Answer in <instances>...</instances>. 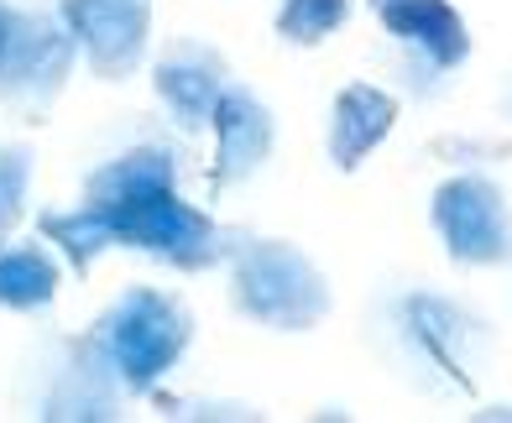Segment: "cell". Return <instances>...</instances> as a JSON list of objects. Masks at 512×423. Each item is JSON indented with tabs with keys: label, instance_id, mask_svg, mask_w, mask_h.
Returning <instances> with one entry per match:
<instances>
[{
	"label": "cell",
	"instance_id": "6da1fadb",
	"mask_svg": "<svg viewBox=\"0 0 512 423\" xmlns=\"http://www.w3.org/2000/svg\"><path fill=\"white\" fill-rule=\"evenodd\" d=\"M37 235L48 246L68 256L74 272H89L110 246L142 251L152 262H168L173 272H209L230 262V251L246 230H230L215 215L194 209L178 194H157L142 204H121V209H100V204H74V209H42Z\"/></svg>",
	"mask_w": 512,
	"mask_h": 423
},
{
	"label": "cell",
	"instance_id": "7a4b0ae2",
	"mask_svg": "<svg viewBox=\"0 0 512 423\" xmlns=\"http://www.w3.org/2000/svg\"><path fill=\"white\" fill-rule=\"evenodd\" d=\"M230 309L277 335H309L314 324L330 319L335 293L330 277L293 241L241 235L230 251Z\"/></svg>",
	"mask_w": 512,
	"mask_h": 423
},
{
	"label": "cell",
	"instance_id": "3957f363",
	"mask_svg": "<svg viewBox=\"0 0 512 423\" xmlns=\"http://www.w3.org/2000/svg\"><path fill=\"white\" fill-rule=\"evenodd\" d=\"M95 350L105 356V366L115 371L126 397H147L162 376H168L183 350L194 340V314L183 309L178 293H162V288H126L110 309L84 329Z\"/></svg>",
	"mask_w": 512,
	"mask_h": 423
},
{
	"label": "cell",
	"instance_id": "277c9868",
	"mask_svg": "<svg viewBox=\"0 0 512 423\" xmlns=\"http://www.w3.org/2000/svg\"><path fill=\"white\" fill-rule=\"evenodd\" d=\"M21 408L32 418H121L126 392L89 335H53L27 366Z\"/></svg>",
	"mask_w": 512,
	"mask_h": 423
},
{
	"label": "cell",
	"instance_id": "5b68a950",
	"mask_svg": "<svg viewBox=\"0 0 512 423\" xmlns=\"http://www.w3.org/2000/svg\"><path fill=\"white\" fill-rule=\"evenodd\" d=\"M74 58L79 42L58 11L21 6L6 47H0V100L16 110H48L74 74Z\"/></svg>",
	"mask_w": 512,
	"mask_h": 423
},
{
	"label": "cell",
	"instance_id": "8992f818",
	"mask_svg": "<svg viewBox=\"0 0 512 423\" xmlns=\"http://www.w3.org/2000/svg\"><path fill=\"white\" fill-rule=\"evenodd\" d=\"M429 220L439 230V241H445L450 262H460V267L512 262V209L492 178H481V173L445 178L434 188Z\"/></svg>",
	"mask_w": 512,
	"mask_h": 423
},
{
	"label": "cell",
	"instance_id": "52a82bcc",
	"mask_svg": "<svg viewBox=\"0 0 512 423\" xmlns=\"http://www.w3.org/2000/svg\"><path fill=\"white\" fill-rule=\"evenodd\" d=\"M392 340H398L408 366L439 371L445 387L476 392L471 382V350H481L486 324L476 314H465L460 303L434 298V293H408L392 303Z\"/></svg>",
	"mask_w": 512,
	"mask_h": 423
},
{
	"label": "cell",
	"instance_id": "ba28073f",
	"mask_svg": "<svg viewBox=\"0 0 512 423\" xmlns=\"http://www.w3.org/2000/svg\"><path fill=\"white\" fill-rule=\"evenodd\" d=\"M58 16L74 32L95 79L115 84L142 68L147 32H152V0H58Z\"/></svg>",
	"mask_w": 512,
	"mask_h": 423
},
{
	"label": "cell",
	"instance_id": "9c48e42d",
	"mask_svg": "<svg viewBox=\"0 0 512 423\" xmlns=\"http://www.w3.org/2000/svg\"><path fill=\"white\" fill-rule=\"evenodd\" d=\"M225 84H230L225 53L199 42V37H178L152 68V89H157L162 110H168V121L189 136L215 121V105H220Z\"/></svg>",
	"mask_w": 512,
	"mask_h": 423
},
{
	"label": "cell",
	"instance_id": "30bf717a",
	"mask_svg": "<svg viewBox=\"0 0 512 423\" xmlns=\"http://www.w3.org/2000/svg\"><path fill=\"white\" fill-rule=\"evenodd\" d=\"M215 162H209V194H225L246 178H256L272 157V141H277V126H272V110L262 105V94H251L246 84L230 79L220 105H215Z\"/></svg>",
	"mask_w": 512,
	"mask_h": 423
},
{
	"label": "cell",
	"instance_id": "8fae6325",
	"mask_svg": "<svg viewBox=\"0 0 512 423\" xmlns=\"http://www.w3.org/2000/svg\"><path fill=\"white\" fill-rule=\"evenodd\" d=\"M183 173V152L162 136H136L126 147H115L84 173V204L100 209H121V204H142L157 194H173Z\"/></svg>",
	"mask_w": 512,
	"mask_h": 423
},
{
	"label": "cell",
	"instance_id": "7c38bea8",
	"mask_svg": "<svg viewBox=\"0 0 512 423\" xmlns=\"http://www.w3.org/2000/svg\"><path fill=\"white\" fill-rule=\"evenodd\" d=\"M366 6L408 53L424 58L429 74H450L471 58V32L450 0H366Z\"/></svg>",
	"mask_w": 512,
	"mask_h": 423
},
{
	"label": "cell",
	"instance_id": "4fadbf2b",
	"mask_svg": "<svg viewBox=\"0 0 512 423\" xmlns=\"http://www.w3.org/2000/svg\"><path fill=\"white\" fill-rule=\"evenodd\" d=\"M398 126V100L377 84H345L340 100L330 110V131H324V147L340 173H356L366 152H377L387 131Z\"/></svg>",
	"mask_w": 512,
	"mask_h": 423
},
{
	"label": "cell",
	"instance_id": "5bb4252c",
	"mask_svg": "<svg viewBox=\"0 0 512 423\" xmlns=\"http://www.w3.org/2000/svg\"><path fill=\"white\" fill-rule=\"evenodd\" d=\"M58 282H63V267H58V256L42 235L37 241H6L0 246V309L42 314L58 298Z\"/></svg>",
	"mask_w": 512,
	"mask_h": 423
},
{
	"label": "cell",
	"instance_id": "9a60e30c",
	"mask_svg": "<svg viewBox=\"0 0 512 423\" xmlns=\"http://www.w3.org/2000/svg\"><path fill=\"white\" fill-rule=\"evenodd\" d=\"M351 0H277V37L293 47H319L335 27H345Z\"/></svg>",
	"mask_w": 512,
	"mask_h": 423
},
{
	"label": "cell",
	"instance_id": "2e32d148",
	"mask_svg": "<svg viewBox=\"0 0 512 423\" xmlns=\"http://www.w3.org/2000/svg\"><path fill=\"white\" fill-rule=\"evenodd\" d=\"M32 162L37 152L27 141H0V246L11 241V230L27 215V194H32Z\"/></svg>",
	"mask_w": 512,
	"mask_h": 423
},
{
	"label": "cell",
	"instance_id": "e0dca14e",
	"mask_svg": "<svg viewBox=\"0 0 512 423\" xmlns=\"http://www.w3.org/2000/svg\"><path fill=\"white\" fill-rule=\"evenodd\" d=\"M16 0H0V47H6V37H11V27H16Z\"/></svg>",
	"mask_w": 512,
	"mask_h": 423
}]
</instances>
